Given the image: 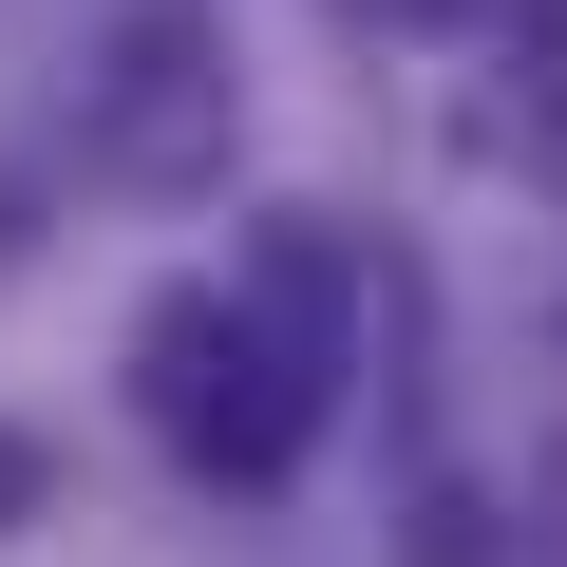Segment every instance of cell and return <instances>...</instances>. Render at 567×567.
Returning <instances> with one entry per match:
<instances>
[{
  "mask_svg": "<svg viewBox=\"0 0 567 567\" xmlns=\"http://www.w3.org/2000/svg\"><path fill=\"white\" fill-rule=\"evenodd\" d=\"M322 398H341V379L284 341L246 284H171V303L133 322V416H152L208 492H284L303 435H322Z\"/></svg>",
  "mask_w": 567,
  "mask_h": 567,
  "instance_id": "1",
  "label": "cell"
},
{
  "mask_svg": "<svg viewBox=\"0 0 567 567\" xmlns=\"http://www.w3.org/2000/svg\"><path fill=\"white\" fill-rule=\"evenodd\" d=\"M39 511H58V454H39V435H0V529H39Z\"/></svg>",
  "mask_w": 567,
  "mask_h": 567,
  "instance_id": "3",
  "label": "cell"
},
{
  "mask_svg": "<svg viewBox=\"0 0 567 567\" xmlns=\"http://www.w3.org/2000/svg\"><path fill=\"white\" fill-rule=\"evenodd\" d=\"M76 152H95L114 189H208V171H227V39L189 20V0H152V20L95 58Z\"/></svg>",
  "mask_w": 567,
  "mask_h": 567,
  "instance_id": "2",
  "label": "cell"
},
{
  "mask_svg": "<svg viewBox=\"0 0 567 567\" xmlns=\"http://www.w3.org/2000/svg\"><path fill=\"white\" fill-rule=\"evenodd\" d=\"M360 20H473V0H360Z\"/></svg>",
  "mask_w": 567,
  "mask_h": 567,
  "instance_id": "4",
  "label": "cell"
}]
</instances>
